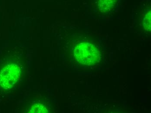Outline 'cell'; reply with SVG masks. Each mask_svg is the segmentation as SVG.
Wrapping results in <instances>:
<instances>
[{
	"label": "cell",
	"mask_w": 151,
	"mask_h": 113,
	"mask_svg": "<svg viewBox=\"0 0 151 113\" xmlns=\"http://www.w3.org/2000/svg\"><path fill=\"white\" fill-rule=\"evenodd\" d=\"M76 59L81 65L86 66L96 65L100 58V52L96 46L84 42L76 45L74 50Z\"/></svg>",
	"instance_id": "cell-1"
},
{
	"label": "cell",
	"mask_w": 151,
	"mask_h": 113,
	"mask_svg": "<svg viewBox=\"0 0 151 113\" xmlns=\"http://www.w3.org/2000/svg\"><path fill=\"white\" fill-rule=\"evenodd\" d=\"M21 73L20 67L11 64L4 67L0 72V84L4 89L12 88L18 81Z\"/></svg>",
	"instance_id": "cell-2"
},
{
	"label": "cell",
	"mask_w": 151,
	"mask_h": 113,
	"mask_svg": "<svg viewBox=\"0 0 151 113\" xmlns=\"http://www.w3.org/2000/svg\"><path fill=\"white\" fill-rule=\"evenodd\" d=\"M29 113H47L48 111L44 105L41 104H36L31 107Z\"/></svg>",
	"instance_id": "cell-4"
},
{
	"label": "cell",
	"mask_w": 151,
	"mask_h": 113,
	"mask_svg": "<svg viewBox=\"0 0 151 113\" xmlns=\"http://www.w3.org/2000/svg\"><path fill=\"white\" fill-rule=\"evenodd\" d=\"M151 12H149L145 17L143 20V27L145 30L149 32L151 31Z\"/></svg>",
	"instance_id": "cell-5"
},
{
	"label": "cell",
	"mask_w": 151,
	"mask_h": 113,
	"mask_svg": "<svg viewBox=\"0 0 151 113\" xmlns=\"http://www.w3.org/2000/svg\"><path fill=\"white\" fill-rule=\"evenodd\" d=\"M117 0H98V8L104 12H109L114 7Z\"/></svg>",
	"instance_id": "cell-3"
}]
</instances>
